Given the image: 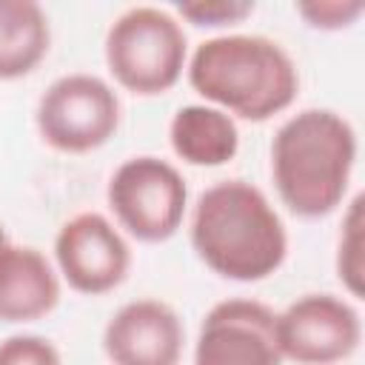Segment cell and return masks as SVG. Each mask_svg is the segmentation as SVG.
Listing matches in <instances>:
<instances>
[{
	"label": "cell",
	"instance_id": "cell-1",
	"mask_svg": "<svg viewBox=\"0 0 365 365\" xmlns=\"http://www.w3.org/2000/svg\"><path fill=\"white\" fill-rule=\"evenodd\" d=\"M188 234L200 262L234 282H259L277 274L288 257L282 217L245 180L208 185L194 202Z\"/></svg>",
	"mask_w": 365,
	"mask_h": 365
},
{
	"label": "cell",
	"instance_id": "cell-2",
	"mask_svg": "<svg viewBox=\"0 0 365 365\" xmlns=\"http://www.w3.org/2000/svg\"><path fill=\"white\" fill-rule=\"evenodd\" d=\"M356 165V131L331 108L291 114L271 140V177L282 205L302 220L336 211Z\"/></svg>",
	"mask_w": 365,
	"mask_h": 365
},
{
	"label": "cell",
	"instance_id": "cell-3",
	"mask_svg": "<svg viewBox=\"0 0 365 365\" xmlns=\"http://www.w3.org/2000/svg\"><path fill=\"white\" fill-rule=\"evenodd\" d=\"M191 88L231 117L265 123L291 108L299 91L294 57L265 34H217L185 63Z\"/></svg>",
	"mask_w": 365,
	"mask_h": 365
},
{
	"label": "cell",
	"instance_id": "cell-4",
	"mask_svg": "<svg viewBox=\"0 0 365 365\" xmlns=\"http://www.w3.org/2000/svg\"><path fill=\"white\" fill-rule=\"evenodd\" d=\"M103 54L111 77L125 91L154 97L180 83L188 63V40L171 11L131 6L108 26Z\"/></svg>",
	"mask_w": 365,
	"mask_h": 365
},
{
	"label": "cell",
	"instance_id": "cell-5",
	"mask_svg": "<svg viewBox=\"0 0 365 365\" xmlns=\"http://www.w3.org/2000/svg\"><path fill=\"white\" fill-rule=\"evenodd\" d=\"M106 200L128 237L140 242H165L182 225L188 185L168 160L140 154L114 168Z\"/></svg>",
	"mask_w": 365,
	"mask_h": 365
},
{
	"label": "cell",
	"instance_id": "cell-6",
	"mask_svg": "<svg viewBox=\"0 0 365 365\" xmlns=\"http://www.w3.org/2000/svg\"><path fill=\"white\" fill-rule=\"evenodd\" d=\"M120 97L97 74L74 71L57 77L37 100L34 123L40 140L63 154H88L120 128Z\"/></svg>",
	"mask_w": 365,
	"mask_h": 365
},
{
	"label": "cell",
	"instance_id": "cell-7",
	"mask_svg": "<svg viewBox=\"0 0 365 365\" xmlns=\"http://www.w3.org/2000/svg\"><path fill=\"white\" fill-rule=\"evenodd\" d=\"M359 311L334 294H305L277 314L279 354L297 365L342 362L359 348Z\"/></svg>",
	"mask_w": 365,
	"mask_h": 365
},
{
	"label": "cell",
	"instance_id": "cell-8",
	"mask_svg": "<svg viewBox=\"0 0 365 365\" xmlns=\"http://www.w3.org/2000/svg\"><path fill=\"white\" fill-rule=\"evenodd\" d=\"M54 262L68 288L100 297L128 277L131 248L108 217L100 211H80L60 225L54 237Z\"/></svg>",
	"mask_w": 365,
	"mask_h": 365
},
{
	"label": "cell",
	"instance_id": "cell-9",
	"mask_svg": "<svg viewBox=\"0 0 365 365\" xmlns=\"http://www.w3.org/2000/svg\"><path fill=\"white\" fill-rule=\"evenodd\" d=\"M277 314L259 299H222L200 322L194 365H279Z\"/></svg>",
	"mask_w": 365,
	"mask_h": 365
},
{
	"label": "cell",
	"instance_id": "cell-10",
	"mask_svg": "<svg viewBox=\"0 0 365 365\" xmlns=\"http://www.w3.org/2000/svg\"><path fill=\"white\" fill-rule=\"evenodd\" d=\"M185 328L177 311L160 299H134L111 314L103 351L111 365H180Z\"/></svg>",
	"mask_w": 365,
	"mask_h": 365
},
{
	"label": "cell",
	"instance_id": "cell-11",
	"mask_svg": "<svg viewBox=\"0 0 365 365\" xmlns=\"http://www.w3.org/2000/svg\"><path fill=\"white\" fill-rule=\"evenodd\" d=\"M60 302V277L43 251L0 245V322H34Z\"/></svg>",
	"mask_w": 365,
	"mask_h": 365
},
{
	"label": "cell",
	"instance_id": "cell-12",
	"mask_svg": "<svg viewBox=\"0 0 365 365\" xmlns=\"http://www.w3.org/2000/svg\"><path fill=\"white\" fill-rule=\"evenodd\" d=\"M171 151L197 168H217L237 157L240 151V128L231 114L214 106H182L171 117L168 125Z\"/></svg>",
	"mask_w": 365,
	"mask_h": 365
},
{
	"label": "cell",
	"instance_id": "cell-13",
	"mask_svg": "<svg viewBox=\"0 0 365 365\" xmlns=\"http://www.w3.org/2000/svg\"><path fill=\"white\" fill-rule=\"evenodd\" d=\"M51 46L48 14L34 0H0V80L31 74Z\"/></svg>",
	"mask_w": 365,
	"mask_h": 365
},
{
	"label": "cell",
	"instance_id": "cell-14",
	"mask_svg": "<svg viewBox=\"0 0 365 365\" xmlns=\"http://www.w3.org/2000/svg\"><path fill=\"white\" fill-rule=\"evenodd\" d=\"M336 277L351 297H362L365 262H362V194L348 202L336 245Z\"/></svg>",
	"mask_w": 365,
	"mask_h": 365
},
{
	"label": "cell",
	"instance_id": "cell-15",
	"mask_svg": "<svg viewBox=\"0 0 365 365\" xmlns=\"http://www.w3.org/2000/svg\"><path fill=\"white\" fill-rule=\"evenodd\" d=\"M177 14L200 29H220V26H237L248 14H254V3L248 0H194V3H177Z\"/></svg>",
	"mask_w": 365,
	"mask_h": 365
},
{
	"label": "cell",
	"instance_id": "cell-16",
	"mask_svg": "<svg viewBox=\"0 0 365 365\" xmlns=\"http://www.w3.org/2000/svg\"><path fill=\"white\" fill-rule=\"evenodd\" d=\"M365 11L362 0H305L297 3V14L319 31H339L348 29L359 20V14Z\"/></svg>",
	"mask_w": 365,
	"mask_h": 365
},
{
	"label": "cell",
	"instance_id": "cell-17",
	"mask_svg": "<svg viewBox=\"0 0 365 365\" xmlns=\"http://www.w3.org/2000/svg\"><path fill=\"white\" fill-rule=\"evenodd\" d=\"M0 365H63L51 339L37 334H11L0 342Z\"/></svg>",
	"mask_w": 365,
	"mask_h": 365
},
{
	"label": "cell",
	"instance_id": "cell-18",
	"mask_svg": "<svg viewBox=\"0 0 365 365\" xmlns=\"http://www.w3.org/2000/svg\"><path fill=\"white\" fill-rule=\"evenodd\" d=\"M6 242H9V237H6V228L0 225V245H6Z\"/></svg>",
	"mask_w": 365,
	"mask_h": 365
}]
</instances>
